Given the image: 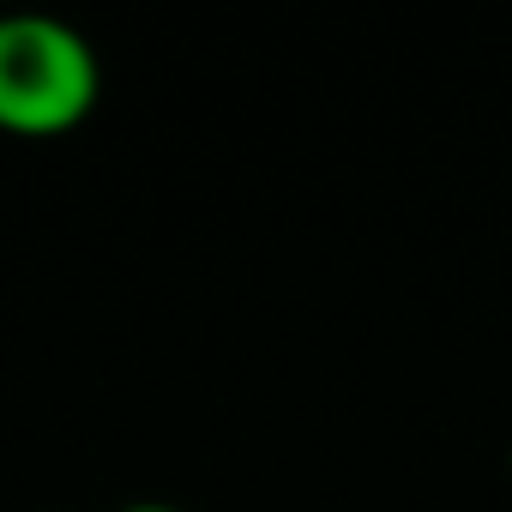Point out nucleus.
I'll return each instance as SVG.
<instances>
[{"label":"nucleus","instance_id":"2","mask_svg":"<svg viewBox=\"0 0 512 512\" xmlns=\"http://www.w3.org/2000/svg\"><path fill=\"white\" fill-rule=\"evenodd\" d=\"M115 512H187V506H169V500H133V506H115Z\"/></svg>","mask_w":512,"mask_h":512},{"label":"nucleus","instance_id":"3","mask_svg":"<svg viewBox=\"0 0 512 512\" xmlns=\"http://www.w3.org/2000/svg\"><path fill=\"white\" fill-rule=\"evenodd\" d=\"M506 464H512V452H506Z\"/></svg>","mask_w":512,"mask_h":512},{"label":"nucleus","instance_id":"1","mask_svg":"<svg viewBox=\"0 0 512 512\" xmlns=\"http://www.w3.org/2000/svg\"><path fill=\"white\" fill-rule=\"evenodd\" d=\"M103 103V61L91 37L49 13L0 19V133L67 139Z\"/></svg>","mask_w":512,"mask_h":512}]
</instances>
